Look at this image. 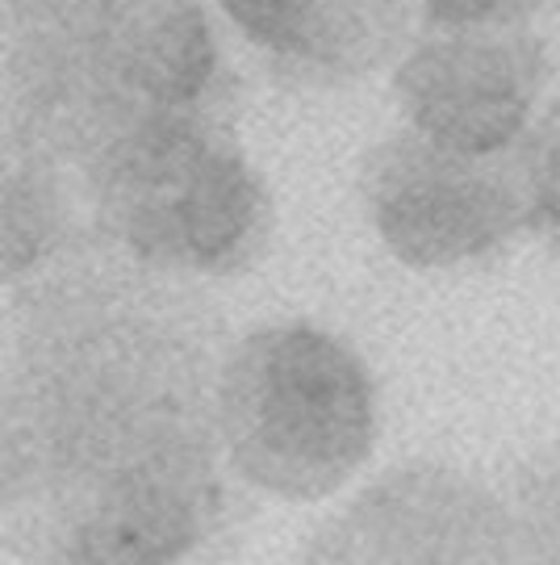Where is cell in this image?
I'll return each mask as SVG.
<instances>
[{
  "mask_svg": "<svg viewBox=\"0 0 560 565\" xmlns=\"http://www.w3.org/2000/svg\"><path fill=\"white\" fill-rule=\"evenodd\" d=\"M218 427L226 465L256 494L322 503L377 452V377L352 343L319 323L251 327L222 361Z\"/></svg>",
  "mask_w": 560,
  "mask_h": 565,
  "instance_id": "cell-4",
  "label": "cell"
},
{
  "mask_svg": "<svg viewBox=\"0 0 560 565\" xmlns=\"http://www.w3.org/2000/svg\"><path fill=\"white\" fill-rule=\"evenodd\" d=\"M205 0H30L4 9V277L72 252V193L163 121L230 114Z\"/></svg>",
  "mask_w": 560,
  "mask_h": 565,
  "instance_id": "cell-2",
  "label": "cell"
},
{
  "mask_svg": "<svg viewBox=\"0 0 560 565\" xmlns=\"http://www.w3.org/2000/svg\"><path fill=\"white\" fill-rule=\"evenodd\" d=\"M523 202H527V231L560 252V97L540 109L527 139L515 147Z\"/></svg>",
  "mask_w": 560,
  "mask_h": 565,
  "instance_id": "cell-10",
  "label": "cell"
},
{
  "mask_svg": "<svg viewBox=\"0 0 560 565\" xmlns=\"http://www.w3.org/2000/svg\"><path fill=\"white\" fill-rule=\"evenodd\" d=\"M277 205L230 114L163 121L72 193V252L114 247L168 277H235L260 260Z\"/></svg>",
  "mask_w": 560,
  "mask_h": 565,
  "instance_id": "cell-3",
  "label": "cell"
},
{
  "mask_svg": "<svg viewBox=\"0 0 560 565\" xmlns=\"http://www.w3.org/2000/svg\"><path fill=\"white\" fill-rule=\"evenodd\" d=\"M289 565H523L502 490L452 461L389 465L298 545Z\"/></svg>",
  "mask_w": 560,
  "mask_h": 565,
  "instance_id": "cell-6",
  "label": "cell"
},
{
  "mask_svg": "<svg viewBox=\"0 0 560 565\" xmlns=\"http://www.w3.org/2000/svg\"><path fill=\"white\" fill-rule=\"evenodd\" d=\"M218 9L277 76L343 88L410 51L414 0H218Z\"/></svg>",
  "mask_w": 560,
  "mask_h": 565,
  "instance_id": "cell-8",
  "label": "cell"
},
{
  "mask_svg": "<svg viewBox=\"0 0 560 565\" xmlns=\"http://www.w3.org/2000/svg\"><path fill=\"white\" fill-rule=\"evenodd\" d=\"M356 193L385 252L419 273L489 260L527 231L515 151L477 160L398 130L364 151Z\"/></svg>",
  "mask_w": 560,
  "mask_h": 565,
  "instance_id": "cell-5",
  "label": "cell"
},
{
  "mask_svg": "<svg viewBox=\"0 0 560 565\" xmlns=\"http://www.w3.org/2000/svg\"><path fill=\"white\" fill-rule=\"evenodd\" d=\"M548 76V42L531 30L431 34L394 67V102L406 130L427 142L456 156L498 160L540 118Z\"/></svg>",
  "mask_w": 560,
  "mask_h": 565,
  "instance_id": "cell-7",
  "label": "cell"
},
{
  "mask_svg": "<svg viewBox=\"0 0 560 565\" xmlns=\"http://www.w3.org/2000/svg\"><path fill=\"white\" fill-rule=\"evenodd\" d=\"M523 565H560V440L531 452L502 490Z\"/></svg>",
  "mask_w": 560,
  "mask_h": 565,
  "instance_id": "cell-9",
  "label": "cell"
},
{
  "mask_svg": "<svg viewBox=\"0 0 560 565\" xmlns=\"http://www.w3.org/2000/svg\"><path fill=\"white\" fill-rule=\"evenodd\" d=\"M218 319L176 277L84 260L4 343V536L42 565H181L222 515Z\"/></svg>",
  "mask_w": 560,
  "mask_h": 565,
  "instance_id": "cell-1",
  "label": "cell"
},
{
  "mask_svg": "<svg viewBox=\"0 0 560 565\" xmlns=\"http://www.w3.org/2000/svg\"><path fill=\"white\" fill-rule=\"evenodd\" d=\"M548 0H422V18L435 34H502L523 30Z\"/></svg>",
  "mask_w": 560,
  "mask_h": 565,
  "instance_id": "cell-11",
  "label": "cell"
},
{
  "mask_svg": "<svg viewBox=\"0 0 560 565\" xmlns=\"http://www.w3.org/2000/svg\"><path fill=\"white\" fill-rule=\"evenodd\" d=\"M9 4H30V0H4V9H9Z\"/></svg>",
  "mask_w": 560,
  "mask_h": 565,
  "instance_id": "cell-12",
  "label": "cell"
}]
</instances>
